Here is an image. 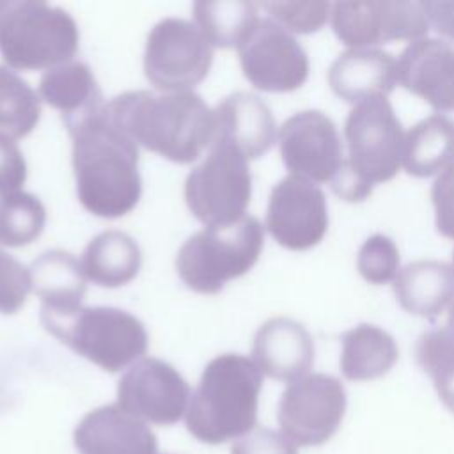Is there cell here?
I'll list each match as a JSON object with an SVG mask.
<instances>
[{"mask_svg":"<svg viewBox=\"0 0 454 454\" xmlns=\"http://www.w3.org/2000/svg\"><path fill=\"white\" fill-rule=\"evenodd\" d=\"M105 114L137 145L176 163L195 161L215 138V112L192 90H128L106 103Z\"/></svg>","mask_w":454,"mask_h":454,"instance_id":"obj_1","label":"cell"},{"mask_svg":"<svg viewBox=\"0 0 454 454\" xmlns=\"http://www.w3.org/2000/svg\"><path fill=\"white\" fill-rule=\"evenodd\" d=\"M69 133L82 206L103 218L129 213L142 195L138 145L106 117L105 110Z\"/></svg>","mask_w":454,"mask_h":454,"instance_id":"obj_2","label":"cell"},{"mask_svg":"<svg viewBox=\"0 0 454 454\" xmlns=\"http://www.w3.org/2000/svg\"><path fill=\"white\" fill-rule=\"evenodd\" d=\"M261 387L262 372L252 358L238 353L213 358L190 397L188 433L209 445L245 436L255 429Z\"/></svg>","mask_w":454,"mask_h":454,"instance_id":"obj_3","label":"cell"},{"mask_svg":"<svg viewBox=\"0 0 454 454\" xmlns=\"http://www.w3.org/2000/svg\"><path fill=\"white\" fill-rule=\"evenodd\" d=\"M404 135L387 98L353 105L344 122L348 156L332 179V190L348 202L365 200L374 184L390 181L403 167Z\"/></svg>","mask_w":454,"mask_h":454,"instance_id":"obj_4","label":"cell"},{"mask_svg":"<svg viewBox=\"0 0 454 454\" xmlns=\"http://www.w3.org/2000/svg\"><path fill=\"white\" fill-rule=\"evenodd\" d=\"M43 326L98 367L117 372L147 351V332L133 314L115 307L41 309Z\"/></svg>","mask_w":454,"mask_h":454,"instance_id":"obj_5","label":"cell"},{"mask_svg":"<svg viewBox=\"0 0 454 454\" xmlns=\"http://www.w3.org/2000/svg\"><path fill=\"white\" fill-rule=\"evenodd\" d=\"M78 27L69 12L41 0H0V53L14 69H51L71 62Z\"/></svg>","mask_w":454,"mask_h":454,"instance_id":"obj_6","label":"cell"},{"mask_svg":"<svg viewBox=\"0 0 454 454\" xmlns=\"http://www.w3.org/2000/svg\"><path fill=\"white\" fill-rule=\"evenodd\" d=\"M264 227L245 215L229 225L204 227L177 250L176 270L181 280L202 294L218 293L227 280L245 275L259 259Z\"/></svg>","mask_w":454,"mask_h":454,"instance_id":"obj_7","label":"cell"},{"mask_svg":"<svg viewBox=\"0 0 454 454\" xmlns=\"http://www.w3.org/2000/svg\"><path fill=\"white\" fill-rule=\"evenodd\" d=\"M250 195L248 160L239 149L220 140H213L206 160L184 181L186 206L206 227L241 220Z\"/></svg>","mask_w":454,"mask_h":454,"instance_id":"obj_8","label":"cell"},{"mask_svg":"<svg viewBox=\"0 0 454 454\" xmlns=\"http://www.w3.org/2000/svg\"><path fill=\"white\" fill-rule=\"evenodd\" d=\"M213 46L199 27L183 18L158 21L145 43L144 71L163 92H186L209 73Z\"/></svg>","mask_w":454,"mask_h":454,"instance_id":"obj_9","label":"cell"},{"mask_svg":"<svg viewBox=\"0 0 454 454\" xmlns=\"http://www.w3.org/2000/svg\"><path fill=\"white\" fill-rule=\"evenodd\" d=\"M346 390L340 380L309 372L287 383L277 408L280 433L296 447H316L328 442L346 413Z\"/></svg>","mask_w":454,"mask_h":454,"instance_id":"obj_10","label":"cell"},{"mask_svg":"<svg viewBox=\"0 0 454 454\" xmlns=\"http://www.w3.org/2000/svg\"><path fill=\"white\" fill-rule=\"evenodd\" d=\"M330 25L348 50L376 48L390 41H417L429 30L424 2L353 0L332 4Z\"/></svg>","mask_w":454,"mask_h":454,"instance_id":"obj_11","label":"cell"},{"mask_svg":"<svg viewBox=\"0 0 454 454\" xmlns=\"http://www.w3.org/2000/svg\"><path fill=\"white\" fill-rule=\"evenodd\" d=\"M245 78L266 92H291L309 76V57L296 37L271 18H259L238 44Z\"/></svg>","mask_w":454,"mask_h":454,"instance_id":"obj_12","label":"cell"},{"mask_svg":"<svg viewBox=\"0 0 454 454\" xmlns=\"http://www.w3.org/2000/svg\"><path fill=\"white\" fill-rule=\"evenodd\" d=\"M278 151L289 176L312 184L332 183L344 154L335 122L321 110H301L278 128Z\"/></svg>","mask_w":454,"mask_h":454,"instance_id":"obj_13","label":"cell"},{"mask_svg":"<svg viewBox=\"0 0 454 454\" xmlns=\"http://www.w3.org/2000/svg\"><path fill=\"white\" fill-rule=\"evenodd\" d=\"M190 397V387L177 369L154 356L131 364L117 385V404L158 426H170L184 417Z\"/></svg>","mask_w":454,"mask_h":454,"instance_id":"obj_14","label":"cell"},{"mask_svg":"<svg viewBox=\"0 0 454 454\" xmlns=\"http://www.w3.org/2000/svg\"><path fill=\"white\" fill-rule=\"evenodd\" d=\"M266 229L289 250L316 247L328 231V206L317 184L294 176L280 179L270 193Z\"/></svg>","mask_w":454,"mask_h":454,"instance_id":"obj_15","label":"cell"},{"mask_svg":"<svg viewBox=\"0 0 454 454\" xmlns=\"http://www.w3.org/2000/svg\"><path fill=\"white\" fill-rule=\"evenodd\" d=\"M399 83L454 126V46L443 39L411 41L397 57Z\"/></svg>","mask_w":454,"mask_h":454,"instance_id":"obj_16","label":"cell"},{"mask_svg":"<svg viewBox=\"0 0 454 454\" xmlns=\"http://www.w3.org/2000/svg\"><path fill=\"white\" fill-rule=\"evenodd\" d=\"M314 340L307 328L287 316L266 319L252 340V360L259 371L278 381L307 376L314 364Z\"/></svg>","mask_w":454,"mask_h":454,"instance_id":"obj_17","label":"cell"},{"mask_svg":"<svg viewBox=\"0 0 454 454\" xmlns=\"http://www.w3.org/2000/svg\"><path fill=\"white\" fill-rule=\"evenodd\" d=\"M78 454H156V436L147 422L117 403L90 410L73 433Z\"/></svg>","mask_w":454,"mask_h":454,"instance_id":"obj_18","label":"cell"},{"mask_svg":"<svg viewBox=\"0 0 454 454\" xmlns=\"http://www.w3.org/2000/svg\"><path fill=\"white\" fill-rule=\"evenodd\" d=\"M397 83V59L380 48L346 50L328 69L330 89L351 105L371 98H387Z\"/></svg>","mask_w":454,"mask_h":454,"instance_id":"obj_19","label":"cell"},{"mask_svg":"<svg viewBox=\"0 0 454 454\" xmlns=\"http://www.w3.org/2000/svg\"><path fill=\"white\" fill-rule=\"evenodd\" d=\"M215 112V138L239 149L247 160L264 154L277 138L270 106L255 94L234 92L223 98Z\"/></svg>","mask_w":454,"mask_h":454,"instance_id":"obj_20","label":"cell"},{"mask_svg":"<svg viewBox=\"0 0 454 454\" xmlns=\"http://www.w3.org/2000/svg\"><path fill=\"white\" fill-rule=\"evenodd\" d=\"M39 92L50 106L60 110L69 131L105 110L98 80L83 62L71 60L44 71Z\"/></svg>","mask_w":454,"mask_h":454,"instance_id":"obj_21","label":"cell"},{"mask_svg":"<svg viewBox=\"0 0 454 454\" xmlns=\"http://www.w3.org/2000/svg\"><path fill=\"white\" fill-rule=\"evenodd\" d=\"M399 305L419 317H436L454 301V266L419 259L399 270L392 282Z\"/></svg>","mask_w":454,"mask_h":454,"instance_id":"obj_22","label":"cell"},{"mask_svg":"<svg viewBox=\"0 0 454 454\" xmlns=\"http://www.w3.org/2000/svg\"><path fill=\"white\" fill-rule=\"evenodd\" d=\"M80 264L87 280L101 287H117L137 277L142 252L129 234L108 229L89 241Z\"/></svg>","mask_w":454,"mask_h":454,"instance_id":"obj_23","label":"cell"},{"mask_svg":"<svg viewBox=\"0 0 454 454\" xmlns=\"http://www.w3.org/2000/svg\"><path fill=\"white\" fill-rule=\"evenodd\" d=\"M32 289L41 298V309L74 310L85 296L87 284L80 261L64 250L43 252L30 264Z\"/></svg>","mask_w":454,"mask_h":454,"instance_id":"obj_24","label":"cell"},{"mask_svg":"<svg viewBox=\"0 0 454 454\" xmlns=\"http://www.w3.org/2000/svg\"><path fill=\"white\" fill-rule=\"evenodd\" d=\"M397 356L394 337L376 325L360 323L342 335L340 371L346 380H378L394 367Z\"/></svg>","mask_w":454,"mask_h":454,"instance_id":"obj_25","label":"cell"},{"mask_svg":"<svg viewBox=\"0 0 454 454\" xmlns=\"http://www.w3.org/2000/svg\"><path fill=\"white\" fill-rule=\"evenodd\" d=\"M454 153V126L442 115H429L404 135L403 168L415 177L438 174Z\"/></svg>","mask_w":454,"mask_h":454,"instance_id":"obj_26","label":"cell"},{"mask_svg":"<svg viewBox=\"0 0 454 454\" xmlns=\"http://www.w3.org/2000/svg\"><path fill=\"white\" fill-rule=\"evenodd\" d=\"M193 18L209 44L220 48H238L259 20L257 5L245 0H199L193 4Z\"/></svg>","mask_w":454,"mask_h":454,"instance_id":"obj_27","label":"cell"},{"mask_svg":"<svg viewBox=\"0 0 454 454\" xmlns=\"http://www.w3.org/2000/svg\"><path fill=\"white\" fill-rule=\"evenodd\" d=\"M41 117L37 92L12 69L0 66V133L14 138L27 137Z\"/></svg>","mask_w":454,"mask_h":454,"instance_id":"obj_28","label":"cell"},{"mask_svg":"<svg viewBox=\"0 0 454 454\" xmlns=\"http://www.w3.org/2000/svg\"><path fill=\"white\" fill-rule=\"evenodd\" d=\"M46 209L28 192H2L0 197V245L23 247L43 232Z\"/></svg>","mask_w":454,"mask_h":454,"instance_id":"obj_29","label":"cell"},{"mask_svg":"<svg viewBox=\"0 0 454 454\" xmlns=\"http://www.w3.org/2000/svg\"><path fill=\"white\" fill-rule=\"evenodd\" d=\"M415 356L420 369L431 378L443 406L454 413V335L445 326L422 333Z\"/></svg>","mask_w":454,"mask_h":454,"instance_id":"obj_30","label":"cell"},{"mask_svg":"<svg viewBox=\"0 0 454 454\" xmlns=\"http://www.w3.org/2000/svg\"><path fill=\"white\" fill-rule=\"evenodd\" d=\"M401 255L392 238L385 234L369 236L356 255V268L364 280L374 286L394 282L399 273Z\"/></svg>","mask_w":454,"mask_h":454,"instance_id":"obj_31","label":"cell"},{"mask_svg":"<svg viewBox=\"0 0 454 454\" xmlns=\"http://www.w3.org/2000/svg\"><path fill=\"white\" fill-rule=\"evenodd\" d=\"M262 9L270 18L282 25L291 34H312L317 32L332 12V4L325 0L310 2H262Z\"/></svg>","mask_w":454,"mask_h":454,"instance_id":"obj_32","label":"cell"},{"mask_svg":"<svg viewBox=\"0 0 454 454\" xmlns=\"http://www.w3.org/2000/svg\"><path fill=\"white\" fill-rule=\"evenodd\" d=\"M32 291L30 270L7 252L0 250V312L14 314Z\"/></svg>","mask_w":454,"mask_h":454,"instance_id":"obj_33","label":"cell"},{"mask_svg":"<svg viewBox=\"0 0 454 454\" xmlns=\"http://www.w3.org/2000/svg\"><path fill=\"white\" fill-rule=\"evenodd\" d=\"M431 202L434 207L436 231L454 239V153L431 186Z\"/></svg>","mask_w":454,"mask_h":454,"instance_id":"obj_34","label":"cell"},{"mask_svg":"<svg viewBox=\"0 0 454 454\" xmlns=\"http://www.w3.org/2000/svg\"><path fill=\"white\" fill-rule=\"evenodd\" d=\"M231 454H298V449L280 431L255 427L234 442Z\"/></svg>","mask_w":454,"mask_h":454,"instance_id":"obj_35","label":"cell"},{"mask_svg":"<svg viewBox=\"0 0 454 454\" xmlns=\"http://www.w3.org/2000/svg\"><path fill=\"white\" fill-rule=\"evenodd\" d=\"M27 179V163L16 142L0 133V192H18Z\"/></svg>","mask_w":454,"mask_h":454,"instance_id":"obj_36","label":"cell"},{"mask_svg":"<svg viewBox=\"0 0 454 454\" xmlns=\"http://www.w3.org/2000/svg\"><path fill=\"white\" fill-rule=\"evenodd\" d=\"M429 28H434L443 41L454 43V0L424 2Z\"/></svg>","mask_w":454,"mask_h":454,"instance_id":"obj_37","label":"cell"},{"mask_svg":"<svg viewBox=\"0 0 454 454\" xmlns=\"http://www.w3.org/2000/svg\"><path fill=\"white\" fill-rule=\"evenodd\" d=\"M445 328L454 335V301L452 305L449 307V316H447V323H445Z\"/></svg>","mask_w":454,"mask_h":454,"instance_id":"obj_38","label":"cell"},{"mask_svg":"<svg viewBox=\"0 0 454 454\" xmlns=\"http://www.w3.org/2000/svg\"><path fill=\"white\" fill-rule=\"evenodd\" d=\"M0 197H2V192H0Z\"/></svg>","mask_w":454,"mask_h":454,"instance_id":"obj_39","label":"cell"},{"mask_svg":"<svg viewBox=\"0 0 454 454\" xmlns=\"http://www.w3.org/2000/svg\"><path fill=\"white\" fill-rule=\"evenodd\" d=\"M452 266H454V262H452Z\"/></svg>","mask_w":454,"mask_h":454,"instance_id":"obj_40","label":"cell"}]
</instances>
